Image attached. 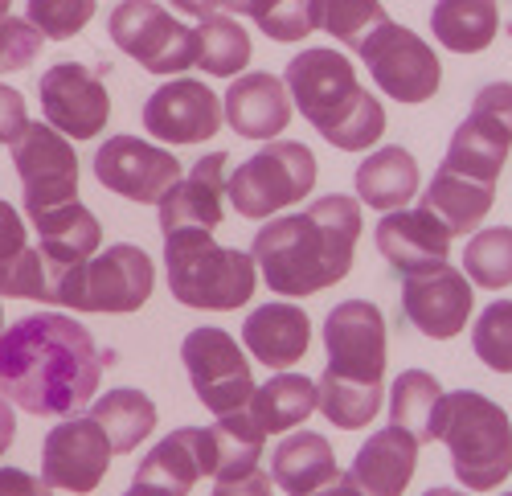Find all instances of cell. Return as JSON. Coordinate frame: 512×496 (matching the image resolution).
Listing matches in <instances>:
<instances>
[{"label": "cell", "mask_w": 512, "mask_h": 496, "mask_svg": "<svg viewBox=\"0 0 512 496\" xmlns=\"http://www.w3.org/2000/svg\"><path fill=\"white\" fill-rule=\"evenodd\" d=\"M95 337L74 316L41 312L0 333V394L41 419L78 415L99 390Z\"/></svg>", "instance_id": "cell-1"}, {"label": "cell", "mask_w": 512, "mask_h": 496, "mask_svg": "<svg viewBox=\"0 0 512 496\" xmlns=\"http://www.w3.org/2000/svg\"><path fill=\"white\" fill-rule=\"evenodd\" d=\"M361 238V201L345 193L320 197L312 210L271 218L250 242L254 271H263L271 292L300 300L316 296L349 275Z\"/></svg>", "instance_id": "cell-2"}, {"label": "cell", "mask_w": 512, "mask_h": 496, "mask_svg": "<svg viewBox=\"0 0 512 496\" xmlns=\"http://www.w3.org/2000/svg\"><path fill=\"white\" fill-rule=\"evenodd\" d=\"M164 275L177 304L201 312H230L250 304L259 271L246 251L213 242L209 230H173L164 234Z\"/></svg>", "instance_id": "cell-3"}, {"label": "cell", "mask_w": 512, "mask_h": 496, "mask_svg": "<svg viewBox=\"0 0 512 496\" xmlns=\"http://www.w3.org/2000/svg\"><path fill=\"white\" fill-rule=\"evenodd\" d=\"M435 439L447 443L455 480L472 492H492L512 472V423L492 398L476 390L443 394Z\"/></svg>", "instance_id": "cell-4"}, {"label": "cell", "mask_w": 512, "mask_h": 496, "mask_svg": "<svg viewBox=\"0 0 512 496\" xmlns=\"http://www.w3.org/2000/svg\"><path fill=\"white\" fill-rule=\"evenodd\" d=\"M156 287V263L136 242H115L107 251H95L87 263H78L50 279L46 304H62L70 312H107L127 316L148 304Z\"/></svg>", "instance_id": "cell-5"}, {"label": "cell", "mask_w": 512, "mask_h": 496, "mask_svg": "<svg viewBox=\"0 0 512 496\" xmlns=\"http://www.w3.org/2000/svg\"><path fill=\"white\" fill-rule=\"evenodd\" d=\"M316 185V156L300 140H275L263 152L242 160L226 181V197L242 218H275L304 201Z\"/></svg>", "instance_id": "cell-6"}, {"label": "cell", "mask_w": 512, "mask_h": 496, "mask_svg": "<svg viewBox=\"0 0 512 496\" xmlns=\"http://www.w3.org/2000/svg\"><path fill=\"white\" fill-rule=\"evenodd\" d=\"M111 41L148 74H181L197 58V33L156 0H123L107 21Z\"/></svg>", "instance_id": "cell-7"}, {"label": "cell", "mask_w": 512, "mask_h": 496, "mask_svg": "<svg viewBox=\"0 0 512 496\" xmlns=\"http://www.w3.org/2000/svg\"><path fill=\"white\" fill-rule=\"evenodd\" d=\"M283 87L295 99V111H300L320 136L336 132L345 123L357 103L365 99V91L357 87V70L345 54L336 50H304L287 62Z\"/></svg>", "instance_id": "cell-8"}, {"label": "cell", "mask_w": 512, "mask_h": 496, "mask_svg": "<svg viewBox=\"0 0 512 496\" xmlns=\"http://www.w3.org/2000/svg\"><path fill=\"white\" fill-rule=\"evenodd\" d=\"M373 74V82L386 91L394 103H426L435 99L439 82H443V66L439 54L426 46V41L406 29V25H377L357 50Z\"/></svg>", "instance_id": "cell-9"}, {"label": "cell", "mask_w": 512, "mask_h": 496, "mask_svg": "<svg viewBox=\"0 0 512 496\" xmlns=\"http://www.w3.org/2000/svg\"><path fill=\"white\" fill-rule=\"evenodd\" d=\"M181 361L189 369L193 394L213 415H230V410H242L250 402L254 394L250 361L226 328H213V324L193 328L181 345Z\"/></svg>", "instance_id": "cell-10"}, {"label": "cell", "mask_w": 512, "mask_h": 496, "mask_svg": "<svg viewBox=\"0 0 512 496\" xmlns=\"http://www.w3.org/2000/svg\"><path fill=\"white\" fill-rule=\"evenodd\" d=\"M13 164L29 218L54 210V205L78 201V152L50 123H29L25 136L13 144Z\"/></svg>", "instance_id": "cell-11"}, {"label": "cell", "mask_w": 512, "mask_h": 496, "mask_svg": "<svg viewBox=\"0 0 512 496\" xmlns=\"http://www.w3.org/2000/svg\"><path fill=\"white\" fill-rule=\"evenodd\" d=\"M324 374L345 382H381L386 378V316L369 300L336 304L324 320Z\"/></svg>", "instance_id": "cell-12"}, {"label": "cell", "mask_w": 512, "mask_h": 496, "mask_svg": "<svg viewBox=\"0 0 512 496\" xmlns=\"http://www.w3.org/2000/svg\"><path fill=\"white\" fill-rule=\"evenodd\" d=\"M95 177L115 197H127L136 205H160L164 193L181 181V160L160 144L136 136H111L95 152Z\"/></svg>", "instance_id": "cell-13"}, {"label": "cell", "mask_w": 512, "mask_h": 496, "mask_svg": "<svg viewBox=\"0 0 512 496\" xmlns=\"http://www.w3.org/2000/svg\"><path fill=\"white\" fill-rule=\"evenodd\" d=\"M111 439L107 431L91 419V415H74L62 419L46 443H41V480L50 488L87 496L103 484L107 468H111Z\"/></svg>", "instance_id": "cell-14"}, {"label": "cell", "mask_w": 512, "mask_h": 496, "mask_svg": "<svg viewBox=\"0 0 512 496\" xmlns=\"http://www.w3.org/2000/svg\"><path fill=\"white\" fill-rule=\"evenodd\" d=\"M41 115L66 140H95L111 119V95L91 66L58 62L41 74Z\"/></svg>", "instance_id": "cell-15"}, {"label": "cell", "mask_w": 512, "mask_h": 496, "mask_svg": "<svg viewBox=\"0 0 512 496\" xmlns=\"http://www.w3.org/2000/svg\"><path fill=\"white\" fill-rule=\"evenodd\" d=\"M222 99L213 95L205 82L197 78H173L156 87L144 103V128L152 140L160 144H173V148H185V144H201V140H213L222 128Z\"/></svg>", "instance_id": "cell-16"}, {"label": "cell", "mask_w": 512, "mask_h": 496, "mask_svg": "<svg viewBox=\"0 0 512 496\" xmlns=\"http://www.w3.org/2000/svg\"><path fill=\"white\" fill-rule=\"evenodd\" d=\"M402 312L422 337L451 341L463 333L472 316V279L455 267H435L422 275H406L402 283Z\"/></svg>", "instance_id": "cell-17"}, {"label": "cell", "mask_w": 512, "mask_h": 496, "mask_svg": "<svg viewBox=\"0 0 512 496\" xmlns=\"http://www.w3.org/2000/svg\"><path fill=\"white\" fill-rule=\"evenodd\" d=\"M160 234L173 230H213L226 222V152L201 156L193 169L164 193Z\"/></svg>", "instance_id": "cell-18"}, {"label": "cell", "mask_w": 512, "mask_h": 496, "mask_svg": "<svg viewBox=\"0 0 512 496\" xmlns=\"http://www.w3.org/2000/svg\"><path fill=\"white\" fill-rule=\"evenodd\" d=\"M451 230L431 214L414 205V210H394L381 218L377 226V251L390 267H398L402 275H422V271H435L447 267L451 255Z\"/></svg>", "instance_id": "cell-19"}, {"label": "cell", "mask_w": 512, "mask_h": 496, "mask_svg": "<svg viewBox=\"0 0 512 496\" xmlns=\"http://www.w3.org/2000/svg\"><path fill=\"white\" fill-rule=\"evenodd\" d=\"M213 476V435L209 427H177L168 431L136 472V484L160 496H189L197 480Z\"/></svg>", "instance_id": "cell-20"}, {"label": "cell", "mask_w": 512, "mask_h": 496, "mask_svg": "<svg viewBox=\"0 0 512 496\" xmlns=\"http://www.w3.org/2000/svg\"><path fill=\"white\" fill-rule=\"evenodd\" d=\"M33 230H37L41 263H46V279H58L62 271L87 263L103 242L99 218L82 201H66V205H54V210H46V214H37Z\"/></svg>", "instance_id": "cell-21"}, {"label": "cell", "mask_w": 512, "mask_h": 496, "mask_svg": "<svg viewBox=\"0 0 512 496\" xmlns=\"http://www.w3.org/2000/svg\"><path fill=\"white\" fill-rule=\"evenodd\" d=\"M414 464H418V439L390 423L386 431L365 439L345 480L361 496H402L414 476Z\"/></svg>", "instance_id": "cell-22"}, {"label": "cell", "mask_w": 512, "mask_h": 496, "mask_svg": "<svg viewBox=\"0 0 512 496\" xmlns=\"http://www.w3.org/2000/svg\"><path fill=\"white\" fill-rule=\"evenodd\" d=\"M222 119L246 140H275L291 123V95L283 87V78L263 70L242 74L222 103Z\"/></svg>", "instance_id": "cell-23"}, {"label": "cell", "mask_w": 512, "mask_h": 496, "mask_svg": "<svg viewBox=\"0 0 512 496\" xmlns=\"http://www.w3.org/2000/svg\"><path fill=\"white\" fill-rule=\"evenodd\" d=\"M308 341H312L308 312L295 304H263L242 324V345L250 349V357L267 369H279V374L308 353Z\"/></svg>", "instance_id": "cell-24"}, {"label": "cell", "mask_w": 512, "mask_h": 496, "mask_svg": "<svg viewBox=\"0 0 512 496\" xmlns=\"http://www.w3.org/2000/svg\"><path fill=\"white\" fill-rule=\"evenodd\" d=\"M50 279L41 251L29 246L25 222L9 201H0V300H46Z\"/></svg>", "instance_id": "cell-25"}, {"label": "cell", "mask_w": 512, "mask_h": 496, "mask_svg": "<svg viewBox=\"0 0 512 496\" xmlns=\"http://www.w3.org/2000/svg\"><path fill=\"white\" fill-rule=\"evenodd\" d=\"M418 193V160L402 148V144H390V148H377L361 160L357 169V201L369 205L377 214H394V210H406Z\"/></svg>", "instance_id": "cell-26"}, {"label": "cell", "mask_w": 512, "mask_h": 496, "mask_svg": "<svg viewBox=\"0 0 512 496\" xmlns=\"http://www.w3.org/2000/svg\"><path fill=\"white\" fill-rule=\"evenodd\" d=\"M512 148V132L500 128V123L484 119V115H467L443 156V169L459 173V177H472V181H488L496 185L504 173V160Z\"/></svg>", "instance_id": "cell-27"}, {"label": "cell", "mask_w": 512, "mask_h": 496, "mask_svg": "<svg viewBox=\"0 0 512 496\" xmlns=\"http://www.w3.org/2000/svg\"><path fill=\"white\" fill-rule=\"evenodd\" d=\"M336 472V451L316 431H295L287 435L275 456H271V484H279L287 496H308L324 484H332Z\"/></svg>", "instance_id": "cell-28"}, {"label": "cell", "mask_w": 512, "mask_h": 496, "mask_svg": "<svg viewBox=\"0 0 512 496\" xmlns=\"http://www.w3.org/2000/svg\"><path fill=\"white\" fill-rule=\"evenodd\" d=\"M492 201H496V185L459 177V173H451V169L439 164V173L431 177V185H426L418 205L422 210H431L451 234H467V230H476L484 222V214L492 210Z\"/></svg>", "instance_id": "cell-29"}, {"label": "cell", "mask_w": 512, "mask_h": 496, "mask_svg": "<svg viewBox=\"0 0 512 496\" xmlns=\"http://www.w3.org/2000/svg\"><path fill=\"white\" fill-rule=\"evenodd\" d=\"M250 419L263 427V435H283V431H295L304 419L316 415V382L304 378V374H275L271 382L254 386L250 402Z\"/></svg>", "instance_id": "cell-30"}, {"label": "cell", "mask_w": 512, "mask_h": 496, "mask_svg": "<svg viewBox=\"0 0 512 496\" xmlns=\"http://www.w3.org/2000/svg\"><path fill=\"white\" fill-rule=\"evenodd\" d=\"M500 29L496 0H435L431 9V33L443 50L455 54H480L492 46Z\"/></svg>", "instance_id": "cell-31"}, {"label": "cell", "mask_w": 512, "mask_h": 496, "mask_svg": "<svg viewBox=\"0 0 512 496\" xmlns=\"http://www.w3.org/2000/svg\"><path fill=\"white\" fill-rule=\"evenodd\" d=\"M213 435V480L234 484L250 472H259V451H263V427L250 419V410H230L218 415V423L209 427Z\"/></svg>", "instance_id": "cell-32"}, {"label": "cell", "mask_w": 512, "mask_h": 496, "mask_svg": "<svg viewBox=\"0 0 512 496\" xmlns=\"http://www.w3.org/2000/svg\"><path fill=\"white\" fill-rule=\"evenodd\" d=\"M91 419L107 431L115 456H127V451L140 447V443L156 431V402H152L144 390L119 386V390H107V394L91 406Z\"/></svg>", "instance_id": "cell-33"}, {"label": "cell", "mask_w": 512, "mask_h": 496, "mask_svg": "<svg viewBox=\"0 0 512 496\" xmlns=\"http://www.w3.org/2000/svg\"><path fill=\"white\" fill-rule=\"evenodd\" d=\"M443 402V386L435 374L426 369H406L394 378V394H390V423L410 431L418 443L435 439V415Z\"/></svg>", "instance_id": "cell-34"}, {"label": "cell", "mask_w": 512, "mask_h": 496, "mask_svg": "<svg viewBox=\"0 0 512 496\" xmlns=\"http://www.w3.org/2000/svg\"><path fill=\"white\" fill-rule=\"evenodd\" d=\"M197 33V66L213 78H234L246 70L250 62V33L230 17V13H213V17H201V25L193 29Z\"/></svg>", "instance_id": "cell-35"}, {"label": "cell", "mask_w": 512, "mask_h": 496, "mask_svg": "<svg viewBox=\"0 0 512 496\" xmlns=\"http://www.w3.org/2000/svg\"><path fill=\"white\" fill-rule=\"evenodd\" d=\"M316 410L340 431H361L381 410V382H345L324 374L316 382Z\"/></svg>", "instance_id": "cell-36"}, {"label": "cell", "mask_w": 512, "mask_h": 496, "mask_svg": "<svg viewBox=\"0 0 512 496\" xmlns=\"http://www.w3.org/2000/svg\"><path fill=\"white\" fill-rule=\"evenodd\" d=\"M308 17H312V29H324L328 37L345 41L349 50H361V41L386 25V9L381 0H308Z\"/></svg>", "instance_id": "cell-37"}, {"label": "cell", "mask_w": 512, "mask_h": 496, "mask_svg": "<svg viewBox=\"0 0 512 496\" xmlns=\"http://www.w3.org/2000/svg\"><path fill=\"white\" fill-rule=\"evenodd\" d=\"M463 275L472 287H508L512 283V226L480 230L463 251Z\"/></svg>", "instance_id": "cell-38"}, {"label": "cell", "mask_w": 512, "mask_h": 496, "mask_svg": "<svg viewBox=\"0 0 512 496\" xmlns=\"http://www.w3.org/2000/svg\"><path fill=\"white\" fill-rule=\"evenodd\" d=\"M472 349L488 369L512 374V300H496L480 312L472 328Z\"/></svg>", "instance_id": "cell-39"}, {"label": "cell", "mask_w": 512, "mask_h": 496, "mask_svg": "<svg viewBox=\"0 0 512 496\" xmlns=\"http://www.w3.org/2000/svg\"><path fill=\"white\" fill-rule=\"evenodd\" d=\"M95 17V0H29L25 21L46 41H70Z\"/></svg>", "instance_id": "cell-40"}, {"label": "cell", "mask_w": 512, "mask_h": 496, "mask_svg": "<svg viewBox=\"0 0 512 496\" xmlns=\"http://www.w3.org/2000/svg\"><path fill=\"white\" fill-rule=\"evenodd\" d=\"M381 132H386V107H381L369 91H365V99L357 103V111L340 123L336 132H328L324 140L332 144V148H340V152H361V148H373L377 140H381Z\"/></svg>", "instance_id": "cell-41"}, {"label": "cell", "mask_w": 512, "mask_h": 496, "mask_svg": "<svg viewBox=\"0 0 512 496\" xmlns=\"http://www.w3.org/2000/svg\"><path fill=\"white\" fill-rule=\"evenodd\" d=\"M41 46H46V37L25 17H0V74L25 70L41 54Z\"/></svg>", "instance_id": "cell-42"}, {"label": "cell", "mask_w": 512, "mask_h": 496, "mask_svg": "<svg viewBox=\"0 0 512 496\" xmlns=\"http://www.w3.org/2000/svg\"><path fill=\"white\" fill-rule=\"evenodd\" d=\"M271 41H304L312 33V17H308V0H283L279 9H271L263 21H254Z\"/></svg>", "instance_id": "cell-43"}, {"label": "cell", "mask_w": 512, "mask_h": 496, "mask_svg": "<svg viewBox=\"0 0 512 496\" xmlns=\"http://www.w3.org/2000/svg\"><path fill=\"white\" fill-rule=\"evenodd\" d=\"M472 115H484L512 132V82H488V87H480V95L472 99Z\"/></svg>", "instance_id": "cell-44"}, {"label": "cell", "mask_w": 512, "mask_h": 496, "mask_svg": "<svg viewBox=\"0 0 512 496\" xmlns=\"http://www.w3.org/2000/svg\"><path fill=\"white\" fill-rule=\"evenodd\" d=\"M29 128V111H25V95L17 87L0 82V144H17Z\"/></svg>", "instance_id": "cell-45"}, {"label": "cell", "mask_w": 512, "mask_h": 496, "mask_svg": "<svg viewBox=\"0 0 512 496\" xmlns=\"http://www.w3.org/2000/svg\"><path fill=\"white\" fill-rule=\"evenodd\" d=\"M0 496H54V488L21 468H0Z\"/></svg>", "instance_id": "cell-46"}, {"label": "cell", "mask_w": 512, "mask_h": 496, "mask_svg": "<svg viewBox=\"0 0 512 496\" xmlns=\"http://www.w3.org/2000/svg\"><path fill=\"white\" fill-rule=\"evenodd\" d=\"M213 496H271V476L250 472V476H242L234 484H218V488H213Z\"/></svg>", "instance_id": "cell-47"}, {"label": "cell", "mask_w": 512, "mask_h": 496, "mask_svg": "<svg viewBox=\"0 0 512 496\" xmlns=\"http://www.w3.org/2000/svg\"><path fill=\"white\" fill-rule=\"evenodd\" d=\"M279 5H283V0H222L226 13H238V17H250V21H263Z\"/></svg>", "instance_id": "cell-48"}, {"label": "cell", "mask_w": 512, "mask_h": 496, "mask_svg": "<svg viewBox=\"0 0 512 496\" xmlns=\"http://www.w3.org/2000/svg\"><path fill=\"white\" fill-rule=\"evenodd\" d=\"M13 439H17V415H13V402L0 394V456L13 447Z\"/></svg>", "instance_id": "cell-49"}, {"label": "cell", "mask_w": 512, "mask_h": 496, "mask_svg": "<svg viewBox=\"0 0 512 496\" xmlns=\"http://www.w3.org/2000/svg\"><path fill=\"white\" fill-rule=\"evenodd\" d=\"M168 5H173L177 13H185V17H213V13H218V5H222V0H168Z\"/></svg>", "instance_id": "cell-50"}, {"label": "cell", "mask_w": 512, "mask_h": 496, "mask_svg": "<svg viewBox=\"0 0 512 496\" xmlns=\"http://www.w3.org/2000/svg\"><path fill=\"white\" fill-rule=\"evenodd\" d=\"M308 496H361L345 476H336L332 484H324V488H316V492H308Z\"/></svg>", "instance_id": "cell-51"}, {"label": "cell", "mask_w": 512, "mask_h": 496, "mask_svg": "<svg viewBox=\"0 0 512 496\" xmlns=\"http://www.w3.org/2000/svg\"><path fill=\"white\" fill-rule=\"evenodd\" d=\"M123 496H160V492H152V488H144V484H132V488H127Z\"/></svg>", "instance_id": "cell-52"}, {"label": "cell", "mask_w": 512, "mask_h": 496, "mask_svg": "<svg viewBox=\"0 0 512 496\" xmlns=\"http://www.w3.org/2000/svg\"><path fill=\"white\" fill-rule=\"evenodd\" d=\"M422 496H463V492L459 488H426Z\"/></svg>", "instance_id": "cell-53"}, {"label": "cell", "mask_w": 512, "mask_h": 496, "mask_svg": "<svg viewBox=\"0 0 512 496\" xmlns=\"http://www.w3.org/2000/svg\"><path fill=\"white\" fill-rule=\"evenodd\" d=\"M9 9H13V0H0V17H9Z\"/></svg>", "instance_id": "cell-54"}, {"label": "cell", "mask_w": 512, "mask_h": 496, "mask_svg": "<svg viewBox=\"0 0 512 496\" xmlns=\"http://www.w3.org/2000/svg\"><path fill=\"white\" fill-rule=\"evenodd\" d=\"M0 333H5V308H0Z\"/></svg>", "instance_id": "cell-55"}, {"label": "cell", "mask_w": 512, "mask_h": 496, "mask_svg": "<svg viewBox=\"0 0 512 496\" xmlns=\"http://www.w3.org/2000/svg\"><path fill=\"white\" fill-rule=\"evenodd\" d=\"M504 496H512V492H504Z\"/></svg>", "instance_id": "cell-56"}]
</instances>
